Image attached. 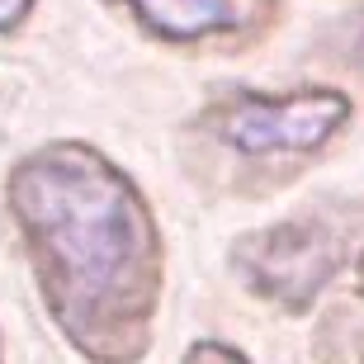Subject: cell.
Masks as SVG:
<instances>
[{
  "label": "cell",
  "mask_w": 364,
  "mask_h": 364,
  "mask_svg": "<svg viewBox=\"0 0 364 364\" xmlns=\"http://www.w3.org/2000/svg\"><path fill=\"white\" fill-rule=\"evenodd\" d=\"M350 62L364 71V24H360V33H355V48H350Z\"/></svg>",
  "instance_id": "obj_8"
},
{
  "label": "cell",
  "mask_w": 364,
  "mask_h": 364,
  "mask_svg": "<svg viewBox=\"0 0 364 364\" xmlns=\"http://www.w3.org/2000/svg\"><path fill=\"white\" fill-rule=\"evenodd\" d=\"M199 123L237 156L298 161V156H317L350 123V95L331 85H303L284 95L228 90L203 109Z\"/></svg>",
  "instance_id": "obj_2"
},
{
  "label": "cell",
  "mask_w": 364,
  "mask_h": 364,
  "mask_svg": "<svg viewBox=\"0 0 364 364\" xmlns=\"http://www.w3.org/2000/svg\"><path fill=\"white\" fill-rule=\"evenodd\" d=\"M33 5H38V0H0V33H14V28L33 14Z\"/></svg>",
  "instance_id": "obj_7"
},
{
  "label": "cell",
  "mask_w": 364,
  "mask_h": 364,
  "mask_svg": "<svg viewBox=\"0 0 364 364\" xmlns=\"http://www.w3.org/2000/svg\"><path fill=\"white\" fill-rule=\"evenodd\" d=\"M312 355L322 364H364V294L336 298V303L317 317Z\"/></svg>",
  "instance_id": "obj_5"
},
{
  "label": "cell",
  "mask_w": 364,
  "mask_h": 364,
  "mask_svg": "<svg viewBox=\"0 0 364 364\" xmlns=\"http://www.w3.org/2000/svg\"><path fill=\"white\" fill-rule=\"evenodd\" d=\"M346 242L317 218H284L246 232L232 246V270L256 298L284 312H308L312 298L341 274Z\"/></svg>",
  "instance_id": "obj_3"
},
{
  "label": "cell",
  "mask_w": 364,
  "mask_h": 364,
  "mask_svg": "<svg viewBox=\"0 0 364 364\" xmlns=\"http://www.w3.org/2000/svg\"><path fill=\"white\" fill-rule=\"evenodd\" d=\"M147 38L171 48H223L256 43L279 19V0H109Z\"/></svg>",
  "instance_id": "obj_4"
},
{
  "label": "cell",
  "mask_w": 364,
  "mask_h": 364,
  "mask_svg": "<svg viewBox=\"0 0 364 364\" xmlns=\"http://www.w3.org/2000/svg\"><path fill=\"white\" fill-rule=\"evenodd\" d=\"M355 279H360V294H364V256L355 260Z\"/></svg>",
  "instance_id": "obj_9"
},
{
  "label": "cell",
  "mask_w": 364,
  "mask_h": 364,
  "mask_svg": "<svg viewBox=\"0 0 364 364\" xmlns=\"http://www.w3.org/2000/svg\"><path fill=\"white\" fill-rule=\"evenodd\" d=\"M185 364H251L242 350H232L223 341H194L185 350Z\"/></svg>",
  "instance_id": "obj_6"
},
{
  "label": "cell",
  "mask_w": 364,
  "mask_h": 364,
  "mask_svg": "<svg viewBox=\"0 0 364 364\" xmlns=\"http://www.w3.org/2000/svg\"><path fill=\"white\" fill-rule=\"evenodd\" d=\"M5 208L38 298L90 364L151 350L166 289V242L147 194L100 147L48 142L10 166Z\"/></svg>",
  "instance_id": "obj_1"
}]
</instances>
